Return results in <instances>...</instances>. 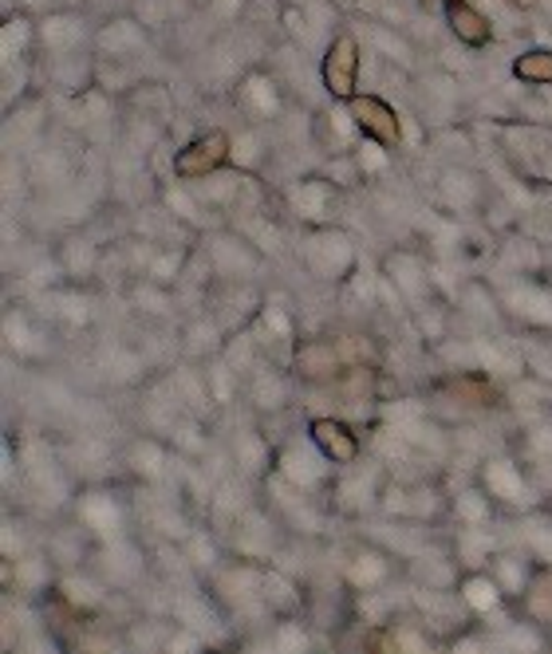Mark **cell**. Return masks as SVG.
<instances>
[{
	"mask_svg": "<svg viewBox=\"0 0 552 654\" xmlns=\"http://www.w3.org/2000/svg\"><path fill=\"white\" fill-rule=\"evenodd\" d=\"M320 80H324L327 95L340 103H347L355 95V80H360V44L355 37H335L332 48L324 55V68H320Z\"/></svg>",
	"mask_w": 552,
	"mask_h": 654,
	"instance_id": "cell-1",
	"label": "cell"
},
{
	"mask_svg": "<svg viewBox=\"0 0 552 654\" xmlns=\"http://www.w3.org/2000/svg\"><path fill=\"white\" fill-rule=\"evenodd\" d=\"M347 111H352V123L360 126L372 143L387 146V150L403 143V126H398V115L387 100H379V95H352V100H347Z\"/></svg>",
	"mask_w": 552,
	"mask_h": 654,
	"instance_id": "cell-2",
	"label": "cell"
},
{
	"mask_svg": "<svg viewBox=\"0 0 552 654\" xmlns=\"http://www.w3.org/2000/svg\"><path fill=\"white\" fill-rule=\"evenodd\" d=\"M229 162V135L226 131H206L201 138H194L190 146H181L174 158V174L178 178H209L213 170H221Z\"/></svg>",
	"mask_w": 552,
	"mask_h": 654,
	"instance_id": "cell-3",
	"label": "cell"
},
{
	"mask_svg": "<svg viewBox=\"0 0 552 654\" xmlns=\"http://www.w3.org/2000/svg\"><path fill=\"white\" fill-rule=\"evenodd\" d=\"M312 442H316L320 454L332 457V461H352V457L360 454V442H355V434L347 430L340 418L312 422Z\"/></svg>",
	"mask_w": 552,
	"mask_h": 654,
	"instance_id": "cell-4",
	"label": "cell"
},
{
	"mask_svg": "<svg viewBox=\"0 0 552 654\" xmlns=\"http://www.w3.org/2000/svg\"><path fill=\"white\" fill-rule=\"evenodd\" d=\"M446 20H450V32L462 40L466 48H486L489 40H493V28H489V20L481 17L478 9H470L466 0H458V4H446Z\"/></svg>",
	"mask_w": 552,
	"mask_h": 654,
	"instance_id": "cell-5",
	"label": "cell"
},
{
	"mask_svg": "<svg viewBox=\"0 0 552 654\" xmlns=\"http://www.w3.org/2000/svg\"><path fill=\"white\" fill-rule=\"evenodd\" d=\"M513 75L521 83H541V87H549L552 83V52H525V55H517L513 63Z\"/></svg>",
	"mask_w": 552,
	"mask_h": 654,
	"instance_id": "cell-6",
	"label": "cell"
},
{
	"mask_svg": "<svg viewBox=\"0 0 552 654\" xmlns=\"http://www.w3.org/2000/svg\"><path fill=\"white\" fill-rule=\"evenodd\" d=\"M466 595H470V600H473V608H481V611L493 608V588H489L486 580L470 583V588H466Z\"/></svg>",
	"mask_w": 552,
	"mask_h": 654,
	"instance_id": "cell-7",
	"label": "cell"
},
{
	"mask_svg": "<svg viewBox=\"0 0 552 654\" xmlns=\"http://www.w3.org/2000/svg\"><path fill=\"white\" fill-rule=\"evenodd\" d=\"M458 654H473V643H462L458 646Z\"/></svg>",
	"mask_w": 552,
	"mask_h": 654,
	"instance_id": "cell-8",
	"label": "cell"
},
{
	"mask_svg": "<svg viewBox=\"0 0 552 654\" xmlns=\"http://www.w3.org/2000/svg\"><path fill=\"white\" fill-rule=\"evenodd\" d=\"M446 4H458V0H446Z\"/></svg>",
	"mask_w": 552,
	"mask_h": 654,
	"instance_id": "cell-9",
	"label": "cell"
}]
</instances>
